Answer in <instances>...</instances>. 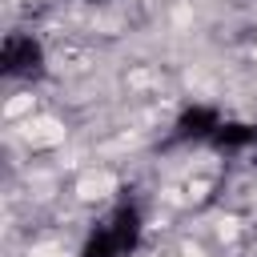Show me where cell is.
<instances>
[{
	"mask_svg": "<svg viewBox=\"0 0 257 257\" xmlns=\"http://www.w3.org/2000/svg\"><path fill=\"white\" fill-rule=\"evenodd\" d=\"M209 145H213V149H221V153H237V149H249V145H257V124L221 120V124L213 128Z\"/></svg>",
	"mask_w": 257,
	"mask_h": 257,
	"instance_id": "obj_4",
	"label": "cell"
},
{
	"mask_svg": "<svg viewBox=\"0 0 257 257\" xmlns=\"http://www.w3.org/2000/svg\"><path fill=\"white\" fill-rule=\"evenodd\" d=\"M137 241H141V213L128 197H120L116 209L88 233L80 257H128L137 249Z\"/></svg>",
	"mask_w": 257,
	"mask_h": 257,
	"instance_id": "obj_1",
	"label": "cell"
},
{
	"mask_svg": "<svg viewBox=\"0 0 257 257\" xmlns=\"http://www.w3.org/2000/svg\"><path fill=\"white\" fill-rule=\"evenodd\" d=\"M0 72L4 76H40L44 72V48L28 32H8L0 48Z\"/></svg>",
	"mask_w": 257,
	"mask_h": 257,
	"instance_id": "obj_2",
	"label": "cell"
},
{
	"mask_svg": "<svg viewBox=\"0 0 257 257\" xmlns=\"http://www.w3.org/2000/svg\"><path fill=\"white\" fill-rule=\"evenodd\" d=\"M217 124H221L217 108H209V104H193V108L181 112V120H177V128H173V141H209Z\"/></svg>",
	"mask_w": 257,
	"mask_h": 257,
	"instance_id": "obj_3",
	"label": "cell"
}]
</instances>
